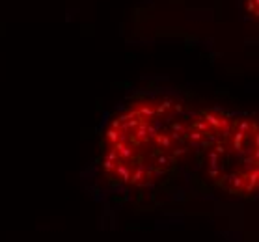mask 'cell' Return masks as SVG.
Masks as SVG:
<instances>
[{"mask_svg":"<svg viewBox=\"0 0 259 242\" xmlns=\"http://www.w3.org/2000/svg\"><path fill=\"white\" fill-rule=\"evenodd\" d=\"M194 108L171 97L138 99L114 116L101 140V168L129 188L159 184L192 153Z\"/></svg>","mask_w":259,"mask_h":242,"instance_id":"1","label":"cell"},{"mask_svg":"<svg viewBox=\"0 0 259 242\" xmlns=\"http://www.w3.org/2000/svg\"><path fill=\"white\" fill-rule=\"evenodd\" d=\"M192 153L201 155L214 186L237 198H253L259 188V127L250 116L220 108L194 110L190 121Z\"/></svg>","mask_w":259,"mask_h":242,"instance_id":"2","label":"cell"}]
</instances>
